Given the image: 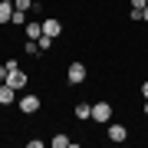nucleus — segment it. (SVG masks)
Here are the masks:
<instances>
[{
    "instance_id": "obj_13",
    "label": "nucleus",
    "mask_w": 148,
    "mask_h": 148,
    "mask_svg": "<svg viewBox=\"0 0 148 148\" xmlns=\"http://www.w3.org/2000/svg\"><path fill=\"white\" fill-rule=\"evenodd\" d=\"M53 148H69V135H53Z\"/></svg>"
},
{
    "instance_id": "obj_5",
    "label": "nucleus",
    "mask_w": 148,
    "mask_h": 148,
    "mask_svg": "<svg viewBox=\"0 0 148 148\" xmlns=\"http://www.w3.org/2000/svg\"><path fill=\"white\" fill-rule=\"evenodd\" d=\"M43 33H46V36H59V33H63V23L56 20V16H49V20H43Z\"/></svg>"
},
{
    "instance_id": "obj_20",
    "label": "nucleus",
    "mask_w": 148,
    "mask_h": 148,
    "mask_svg": "<svg viewBox=\"0 0 148 148\" xmlns=\"http://www.w3.org/2000/svg\"><path fill=\"white\" fill-rule=\"evenodd\" d=\"M3 3H13V0H3Z\"/></svg>"
},
{
    "instance_id": "obj_4",
    "label": "nucleus",
    "mask_w": 148,
    "mask_h": 148,
    "mask_svg": "<svg viewBox=\"0 0 148 148\" xmlns=\"http://www.w3.org/2000/svg\"><path fill=\"white\" fill-rule=\"evenodd\" d=\"M92 119L99 122V125L112 122V106H109V102H95V106H92Z\"/></svg>"
},
{
    "instance_id": "obj_8",
    "label": "nucleus",
    "mask_w": 148,
    "mask_h": 148,
    "mask_svg": "<svg viewBox=\"0 0 148 148\" xmlns=\"http://www.w3.org/2000/svg\"><path fill=\"white\" fill-rule=\"evenodd\" d=\"M23 33H27V40H40V36H43V23L33 20V23H27V27H23Z\"/></svg>"
},
{
    "instance_id": "obj_15",
    "label": "nucleus",
    "mask_w": 148,
    "mask_h": 148,
    "mask_svg": "<svg viewBox=\"0 0 148 148\" xmlns=\"http://www.w3.org/2000/svg\"><path fill=\"white\" fill-rule=\"evenodd\" d=\"M10 66H13V63H0V82L7 79V73H10Z\"/></svg>"
},
{
    "instance_id": "obj_1",
    "label": "nucleus",
    "mask_w": 148,
    "mask_h": 148,
    "mask_svg": "<svg viewBox=\"0 0 148 148\" xmlns=\"http://www.w3.org/2000/svg\"><path fill=\"white\" fill-rule=\"evenodd\" d=\"M66 79L73 82V86H79V82H86V63H69V69H66Z\"/></svg>"
},
{
    "instance_id": "obj_7",
    "label": "nucleus",
    "mask_w": 148,
    "mask_h": 148,
    "mask_svg": "<svg viewBox=\"0 0 148 148\" xmlns=\"http://www.w3.org/2000/svg\"><path fill=\"white\" fill-rule=\"evenodd\" d=\"M13 99H16V89L7 86V82H0V106H10Z\"/></svg>"
},
{
    "instance_id": "obj_12",
    "label": "nucleus",
    "mask_w": 148,
    "mask_h": 148,
    "mask_svg": "<svg viewBox=\"0 0 148 148\" xmlns=\"http://www.w3.org/2000/svg\"><path fill=\"white\" fill-rule=\"evenodd\" d=\"M36 46H40V56H43V53H46L49 46H53V36H46V33H43V36L36 40Z\"/></svg>"
},
{
    "instance_id": "obj_17",
    "label": "nucleus",
    "mask_w": 148,
    "mask_h": 148,
    "mask_svg": "<svg viewBox=\"0 0 148 148\" xmlns=\"http://www.w3.org/2000/svg\"><path fill=\"white\" fill-rule=\"evenodd\" d=\"M142 20H145V23H148V7H145V10H142Z\"/></svg>"
},
{
    "instance_id": "obj_19",
    "label": "nucleus",
    "mask_w": 148,
    "mask_h": 148,
    "mask_svg": "<svg viewBox=\"0 0 148 148\" xmlns=\"http://www.w3.org/2000/svg\"><path fill=\"white\" fill-rule=\"evenodd\" d=\"M145 115H148V99H145Z\"/></svg>"
},
{
    "instance_id": "obj_10",
    "label": "nucleus",
    "mask_w": 148,
    "mask_h": 148,
    "mask_svg": "<svg viewBox=\"0 0 148 148\" xmlns=\"http://www.w3.org/2000/svg\"><path fill=\"white\" fill-rule=\"evenodd\" d=\"M13 20V3H3L0 0V23H10Z\"/></svg>"
},
{
    "instance_id": "obj_14",
    "label": "nucleus",
    "mask_w": 148,
    "mask_h": 148,
    "mask_svg": "<svg viewBox=\"0 0 148 148\" xmlns=\"http://www.w3.org/2000/svg\"><path fill=\"white\" fill-rule=\"evenodd\" d=\"M13 7H16V10H30V7H33V0H16Z\"/></svg>"
},
{
    "instance_id": "obj_16",
    "label": "nucleus",
    "mask_w": 148,
    "mask_h": 148,
    "mask_svg": "<svg viewBox=\"0 0 148 148\" xmlns=\"http://www.w3.org/2000/svg\"><path fill=\"white\" fill-rule=\"evenodd\" d=\"M132 7H135V10H145V7H148V0H132Z\"/></svg>"
},
{
    "instance_id": "obj_3",
    "label": "nucleus",
    "mask_w": 148,
    "mask_h": 148,
    "mask_svg": "<svg viewBox=\"0 0 148 148\" xmlns=\"http://www.w3.org/2000/svg\"><path fill=\"white\" fill-rule=\"evenodd\" d=\"M40 106H43L40 95H33V92H27V95L20 99V112H23V115H33V112H40Z\"/></svg>"
},
{
    "instance_id": "obj_6",
    "label": "nucleus",
    "mask_w": 148,
    "mask_h": 148,
    "mask_svg": "<svg viewBox=\"0 0 148 148\" xmlns=\"http://www.w3.org/2000/svg\"><path fill=\"white\" fill-rule=\"evenodd\" d=\"M125 138H128V128H125V125H109V142L122 145Z\"/></svg>"
},
{
    "instance_id": "obj_2",
    "label": "nucleus",
    "mask_w": 148,
    "mask_h": 148,
    "mask_svg": "<svg viewBox=\"0 0 148 148\" xmlns=\"http://www.w3.org/2000/svg\"><path fill=\"white\" fill-rule=\"evenodd\" d=\"M3 82H7V86H13V89H23V86H27V73H23V69H16V63H13Z\"/></svg>"
},
{
    "instance_id": "obj_18",
    "label": "nucleus",
    "mask_w": 148,
    "mask_h": 148,
    "mask_svg": "<svg viewBox=\"0 0 148 148\" xmlns=\"http://www.w3.org/2000/svg\"><path fill=\"white\" fill-rule=\"evenodd\" d=\"M142 95H145V99H148V82H145V86H142Z\"/></svg>"
},
{
    "instance_id": "obj_11",
    "label": "nucleus",
    "mask_w": 148,
    "mask_h": 148,
    "mask_svg": "<svg viewBox=\"0 0 148 148\" xmlns=\"http://www.w3.org/2000/svg\"><path fill=\"white\" fill-rule=\"evenodd\" d=\"M10 23H16V27H27V10H16L13 7V20Z\"/></svg>"
},
{
    "instance_id": "obj_9",
    "label": "nucleus",
    "mask_w": 148,
    "mask_h": 148,
    "mask_svg": "<svg viewBox=\"0 0 148 148\" xmlns=\"http://www.w3.org/2000/svg\"><path fill=\"white\" fill-rule=\"evenodd\" d=\"M73 115H76V119H82V122H86V119H92V106H89V102H79V106L73 109Z\"/></svg>"
}]
</instances>
